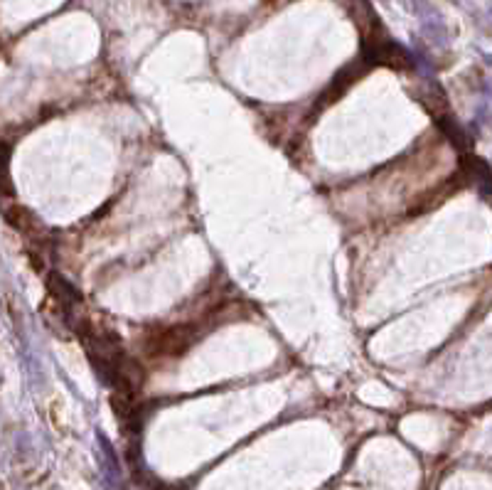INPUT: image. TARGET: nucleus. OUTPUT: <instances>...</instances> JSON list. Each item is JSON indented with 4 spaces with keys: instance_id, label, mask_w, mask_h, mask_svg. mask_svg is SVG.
<instances>
[{
    "instance_id": "obj_1",
    "label": "nucleus",
    "mask_w": 492,
    "mask_h": 490,
    "mask_svg": "<svg viewBox=\"0 0 492 490\" xmlns=\"http://www.w3.org/2000/svg\"><path fill=\"white\" fill-rule=\"evenodd\" d=\"M98 448H101V471H103V481H106L108 490H118L121 488V463H118V456L113 451L111 441L98 431L96 434Z\"/></svg>"
},
{
    "instance_id": "obj_2",
    "label": "nucleus",
    "mask_w": 492,
    "mask_h": 490,
    "mask_svg": "<svg viewBox=\"0 0 492 490\" xmlns=\"http://www.w3.org/2000/svg\"><path fill=\"white\" fill-rule=\"evenodd\" d=\"M50 288H52V293H55V296L59 298L62 303H64V306H71V303H79L81 301L79 291H76V288L71 286L69 281H64L59 273H52V276H50Z\"/></svg>"
},
{
    "instance_id": "obj_3",
    "label": "nucleus",
    "mask_w": 492,
    "mask_h": 490,
    "mask_svg": "<svg viewBox=\"0 0 492 490\" xmlns=\"http://www.w3.org/2000/svg\"><path fill=\"white\" fill-rule=\"evenodd\" d=\"M473 175L478 180V188L483 190L485 195H492V170L488 163L473 158Z\"/></svg>"
},
{
    "instance_id": "obj_4",
    "label": "nucleus",
    "mask_w": 492,
    "mask_h": 490,
    "mask_svg": "<svg viewBox=\"0 0 492 490\" xmlns=\"http://www.w3.org/2000/svg\"><path fill=\"white\" fill-rule=\"evenodd\" d=\"M10 148L5 143H0V193H10Z\"/></svg>"
}]
</instances>
